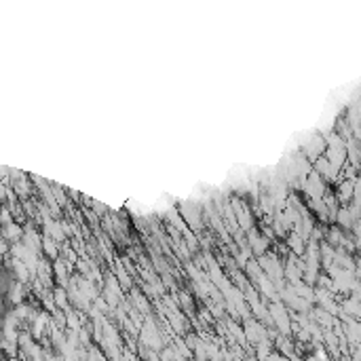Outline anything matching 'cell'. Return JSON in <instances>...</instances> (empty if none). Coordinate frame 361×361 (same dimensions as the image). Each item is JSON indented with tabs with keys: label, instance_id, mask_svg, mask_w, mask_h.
<instances>
[{
	"label": "cell",
	"instance_id": "3957f363",
	"mask_svg": "<svg viewBox=\"0 0 361 361\" xmlns=\"http://www.w3.org/2000/svg\"><path fill=\"white\" fill-rule=\"evenodd\" d=\"M325 150H327V142H325L323 135H315L311 142L304 144V154H307V159L311 163H315L317 159H321Z\"/></svg>",
	"mask_w": 361,
	"mask_h": 361
},
{
	"label": "cell",
	"instance_id": "277c9868",
	"mask_svg": "<svg viewBox=\"0 0 361 361\" xmlns=\"http://www.w3.org/2000/svg\"><path fill=\"white\" fill-rule=\"evenodd\" d=\"M232 211H234V218H237L239 228L252 232V230H254V228H252V214H249V211L243 207V203H241L239 199H232Z\"/></svg>",
	"mask_w": 361,
	"mask_h": 361
},
{
	"label": "cell",
	"instance_id": "5bb4252c",
	"mask_svg": "<svg viewBox=\"0 0 361 361\" xmlns=\"http://www.w3.org/2000/svg\"><path fill=\"white\" fill-rule=\"evenodd\" d=\"M21 298V289H19V285H13V300H19Z\"/></svg>",
	"mask_w": 361,
	"mask_h": 361
},
{
	"label": "cell",
	"instance_id": "6da1fadb",
	"mask_svg": "<svg viewBox=\"0 0 361 361\" xmlns=\"http://www.w3.org/2000/svg\"><path fill=\"white\" fill-rule=\"evenodd\" d=\"M302 190H304V194H307V199L311 203L313 201H323V197H325V180L313 169L309 174V178L302 180Z\"/></svg>",
	"mask_w": 361,
	"mask_h": 361
},
{
	"label": "cell",
	"instance_id": "7c38bea8",
	"mask_svg": "<svg viewBox=\"0 0 361 361\" xmlns=\"http://www.w3.org/2000/svg\"><path fill=\"white\" fill-rule=\"evenodd\" d=\"M13 269H15V274L19 277V281H28L30 277H32V272H30V269H28V266L23 264L21 260H17V258L13 260Z\"/></svg>",
	"mask_w": 361,
	"mask_h": 361
},
{
	"label": "cell",
	"instance_id": "52a82bcc",
	"mask_svg": "<svg viewBox=\"0 0 361 361\" xmlns=\"http://www.w3.org/2000/svg\"><path fill=\"white\" fill-rule=\"evenodd\" d=\"M23 243H26L30 249H34L36 254L43 252V239H41V234H38L32 228V226H28V228H26V234H23Z\"/></svg>",
	"mask_w": 361,
	"mask_h": 361
},
{
	"label": "cell",
	"instance_id": "5b68a950",
	"mask_svg": "<svg viewBox=\"0 0 361 361\" xmlns=\"http://www.w3.org/2000/svg\"><path fill=\"white\" fill-rule=\"evenodd\" d=\"M336 197H338L340 203L349 205L351 199H355V180H342L336 186Z\"/></svg>",
	"mask_w": 361,
	"mask_h": 361
},
{
	"label": "cell",
	"instance_id": "8992f818",
	"mask_svg": "<svg viewBox=\"0 0 361 361\" xmlns=\"http://www.w3.org/2000/svg\"><path fill=\"white\" fill-rule=\"evenodd\" d=\"M247 241H249V249H252L254 256H258V258L264 256L266 249H269V239L262 237V234H258L256 230L249 232V239Z\"/></svg>",
	"mask_w": 361,
	"mask_h": 361
},
{
	"label": "cell",
	"instance_id": "7a4b0ae2",
	"mask_svg": "<svg viewBox=\"0 0 361 361\" xmlns=\"http://www.w3.org/2000/svg\"><path fill=\"white\" fill-rule=\"evenodd\" d=\"M258 262H260V266H262V271L269 274V279L272 281H281V277H283V272H285V266L279 262V258L274 256V254H264V256H260L258 258Z\"/></svg>",
	"mask_w": 361,
	"mask_h": 361
},
{
	"label": "cell",
	"instance_id": "4fadbf2b",
	"mask_svg": "<svg viewBox=\"0 0 361 361\" xmlns=\"http://www.w3.org/2000/svg\"><path fill=\"white\" fill-rule=\"evenodd\" d=\"M2 224H4V226L13 224V222H11V214H9V207H4V211H2Z\"/></svg>",
	"mask_w": 361,
	"mask_h": 361
},
{
	"label": "cell",
	"instance_id": "ba28073f",
	"mask_svg": "<svg viewBox=\"0 0 361 361\" xmlns=\"http://www.w3.org/2000/svg\"><path fill=\"white\" fill-rule=\"evenodd\" d=\"M180 211H182V216L186 218L188 228H190V230H201V222H199L201 216H199L190 205H182V207H180Z\"/></svg>",
	"mask_w": 361,
	"mask_h": 361
},
{
	"label": "cell",
	"instance_id": "30bf717a",
	"mask_svg": "<svg viewBox=\"0 0 361 361\" xmlns=\"http://www.w3.org/2000/svg\"><path fill=\"white\" fill-rule=\"evenodd\" d=\"M43 252H45V256L49 258V260H57V256H59L57 241L51 239L49 234H45V237H43Z\"/></svg>",
	"mask_w": 361,
	"mask_h": 361
},
{
	"label": "cell",
	"instance_id": "8fae6325",
	"mask_svg": "<svg viewBox=\"0 0 361 361\" xmlns=\"http://www.w3.org/2000/svg\"><path fill=\"white\" fill-rule=\"evenodd\" d=\"M23 234H26V228H21L17 224L4 226V239H9L13 243H19V239H23Z\"/></svg>",
	"mask_w": 361,
	"mask_h": 361
},
{
	"label": "cell",
	"instance_id": "9c48e42d",
	"mask_svg": "<svg viewBox=\"0 0 361 361\" xmlns=\"http://www.w3.org/2000/svg\"><path fill=\"white\" fill-rule=\"evenodd\" d=\"M285 239H287V247L292 249L296 256H304L307 249H304V239L300 237V234H298V232H289Z\"/></svg>",
	"mask_w": 361,
	"mask_h": 361
},
{
	"label": "cell",
	"instance_id": "9a60e30c",
	"mask_svg": "<svg viewBox=\"0 0 361 361\" xmlns=\"http://www.w3.org/2000/svg\"><path fill=\"white\" fill-rule=\"evenodd\" d=\"M355 274H357V277L361 279V260H359V262L355 264Z\"/></svg>",
	"mask_w": 361,
	"mask_h": 361
}]
</instances>
